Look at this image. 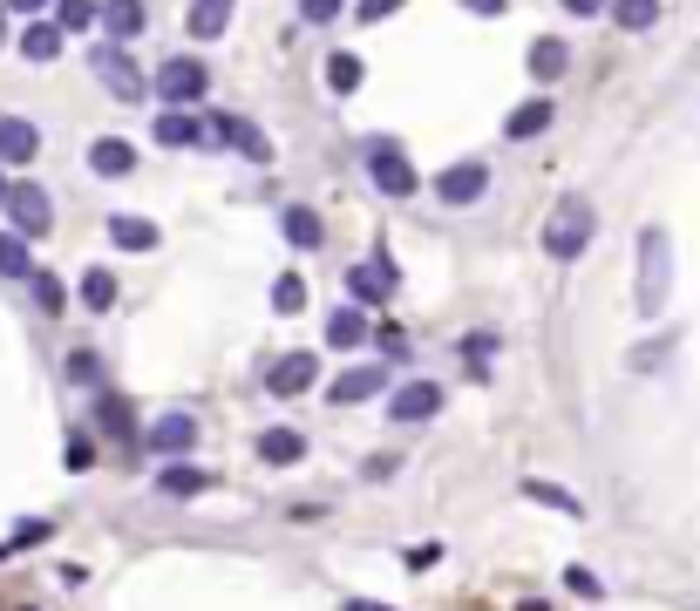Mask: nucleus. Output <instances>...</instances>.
<instances>
[{"label": "nucleus", "instance_id": "obj_1", "mask_svg": "<svg viewBox=\"0 0 700 611\" xmlns=\"http://www.w3.org/2000/svg\"><path fill=\"white\" fill-rule=\"evenodd\" d=\"M592 231H599V211H592V197H558L551 204V218H544V259L551 265H578L586 259V244H592Z\"/></svg>", "mask_w": 700, "mask_h": 611}, {"label": "nucleus", "instance_id": "obj_2", "mask_svg": "<svg viewBox=\"0 0 700 611\" xmlns=\"http://www.w3.org/2000/svg\"><path fill=\"white\" fill-rule=\"evenodd\" d=\"M490 184H496L490 156H456V163H442V171L429 177V197L442 204V211H477V204L490 197Z\"/></svg>", "mask_w": 700, "mask_h": 611}, {"label": "nucleus", "instance_id": "obj_3", "mask_svg": "<svg viewBox=\"0 0 700 611\" xmlns=\"http://www.w3.org/2000/svg\"><path fill=\"white\" fill-rule=\"evenodd\" d=\"M150 89L164 96V109H205L211 102V62L205 55H164Z\"/></svg>", "mask_w": 700, "mask_h": 611}, {"label": "nucleus", "instance_id": "obj_4", "mask_svg": "<svg viewBox=\"0 0 700 611\" xmlns=\"http://www.w3.org/2000/svg\"><path fill=\"white\" fill-rule=\"evenodd\" d=\"M667 285H674V244H667V231H659V225H646L639 231V293H633L639 319H659Z\"/></svg>", "mask_w": 700, "mask_h": 611}, {"label": "nucleus", "instance_id": "obj_5", "mask_svg": "<svg viewBox=\"0 0 700 611\" xmlns=\"http://www.w3.org/2000/svg\"><path fill=\"white\" fill-rule=\"evenodd\" d=\"M361 171H368V184H374L381 197H395V204L422 190L415 163H408V150H402L395 137H368V143H361Z\"/></svg>", "mask_w": 700, "mask_h": 611}, {"label": "nucleus", "instance_id": "obj_6", "mask_svg": "<svg viewBox=\"0 0 700 611\" xmlns=\"http://www.w3.org/2000/svg\"><path fill=\"white\" fill-rule=\"evenodd\" d=\"M205 137H211V150H231L239 163H252V171H265V163L280 156V150H272V137L259 130L252 116H231V109H211V116H205Z\"/></svg>", "mask_w": 700, "mask_h": 611}, {"label": "nucleus", "instance_id": "obj_7", "mask_svg": "<svg viewBox=\"0 0 700 611\" xmlns=\"http://www.w3.org/2000/svg\"><path fill=\"white\" fill-rule=\"evenodd\" d=\"M89 68H96V81H102L116 102H150V75L130 62L123 41H96V48H89Z\"/></svg>", "mask_w": 700, "mask_h": 611}, {"label": "nucleus", "instance_id": "obj_8", "mask_svg": "<svg viewBox=\"0 0 700 611\" xmlns=\"http://www.w3.org/2000/svg\"><path fill=\"white\" fill-rule=\"evenodd\" d=\"M442 415V381H395L387 388V422L395 428H422Z\"/></svg>", "mask_w": 700, "mask_h": 611}, {"label": "nucleus", "instance_id": "obj_9", "mask_svg": "<svg viewBox=\"0 0 700 611\" xmlns=\"http://www.w3.org/2000/svg\"><path fill=\"white\" fill-rule=\"evenodd\" d=\"M0 211H8V225L21 238H48L55 231V197L42 184H8V204H0Z\"/></svg>", "mask_w": 700, "mask_h": 611}, {"label": "nucleus", "instance_id": "obj_10", "mask_svg": "<svg viewBox=\"0 0 700 611\" xmlns=\"http://www.w3.org/2000/svg\"><path fill=\"white\" fill-rule=\"evenodd\" d=\"M143 448H150V456H164V462L190 456V448H198V415H190V407H171V415H157V422L143 428Z\"/></svg>", "mask_w": 700, "mask_h": 611}, {"label": "nucleus", "instance_id": "obj_11", "mask_svg": "<svg viewBox=\"0 0 700 611\" xmlns=\"http://www.w3.org/2000/svg\"><path fill=\"white\" fill-rule=\"evenodd\" d=\"M395 285H402V272H395V259H387V252H374L368 265H347V293H354V306H387V299H395Z\"/></svg>", "mask_w": 700, "mask_h": 611}, {"label": "nucleus", "instance_id": "obj_12", "mask_svg": "<svg viewBox=\"0 0 700 611\" xmlns=\"http://www.w3.org/2000/svg\"><path fill=\"white\" fill-rule=\"evenodd\" d=\"M150 143H157V150H211L198 109H157V122H150Z\"/></svg>", "mask_w": 700, "mask_h": 611}, {"label": "nucleus", "instance_id": "obj_13", "mask_svg": "<svg viewBox=\"0 0 700 611\" xmlns=\"http://www.w3.org/2000/svg\"><path fill=\"white\" fill-rule=\"evenodd\" d=\"M62 48H68V28H62L55 14H34V21L21 28V41H14V55H21L28 68H48V62H62Z\"/></svg>", "mask_w": 700, "mask_h": 611}, {"label": "nucleus", "instance_id": "obj_14", "mask_svg": "<svg viewBox=\"0 0 700 611\" xmlns=\"http://www.w3.org/2000/svg\"><path fill=\"white\" fill-rule=\"evenodd\" d=\"M551 122H558V96H524L511 116H503V143H537L544 130H551Z\"/></svg>", "mask_w": 700, "mask_h": 611}, {"label": "nucleus", "instance_id": "obj_15", "mask_svg": "<svg viewBox=\"0 0 700 611\" xmlns=\"http://www.w3.org/2000/svg\"><path fill=\"white\" fill-rule=\"evenodd\" d=\"M320 381V353H280L265 367V394H280V401H293V394H306Z\"/></svg>", "mask_w": 700, "mask_h": 611}, {"label": "nucleus", "instance_id": "obj_16", "mask_svg": "<svg viewBox=\"0 0 700 611\" xmlns=\"http://www.w3.org/2000/svg\"><path fill=\"white\" fill-rule=\"evenodd\" d=\"M374 394H387V360H374V367H347V374L327 388L333 407H361V401H374Z\"/></svg>", "mask_w": 700, "mask_h": 611}, {"label": "nucleus", "instance_id": "obj_17", "mask_svg": "<svg viewBox=\"0 0 700 611\" xmlns=\"http://www.w3.org/2000/svg\"><path fill=\"white\" fill-rule=\"evenodd\" d=\"M280 238L293 244V252H320V244H327V218L314 211V204H280Z\"/></svg>", "mask_w": 700, "mask_h": 611}, {"label": "nucleus", "instance_id": "obj_18", "mask_svg": "<svg viewBox=\"0 0 700 611\" xmlns=\"http://www.w3.org/2000/svg\"><path fill=\"white\" fill-rule=\"evenodd\" d=\"M231 21H239V0H190L184 8V34L190 41H225Z\"/></svg>", "mask_w": 700, "mask_h": 611}, {"label": "nucleus", "instance_id": "obj_19", "mask_svg": "<svg viewBox=\"0 0 700 611\" xmlns=\"http://www.w3.org/2000/svg\"><path fill=\"white\" fill-rule=\"evenodd\" d=\"M524 68H531L537 81H551V89H558V81L571 75V41H565V34H537V41H531V55H524Z\"/></svg>", "mask_w": 700, "mask_h": 611}, {"label": "nucleus", "instance_id": "obj_20", "mask_svg": "<svg viewBox=\"0 0 700 611\" xmlns=\"http://www.w3.org/2000/svg\"><path fill=\"white\" fill-rule=\"evenodd\" d=\"M96 428L109 435V441H143V428H136V407L123 401V394H109V388H96Z\"/></svg>", "mask_w": 700, "mask_h": 611}, {"label": "nucleus", "instance_id": "obj_21", "mask_svg": "<svg viewBox=\"0 0 700 611\" xmlns=\"http://www.w3.org/2000/svg\"><path fill=\"white\" fill-rule=\"evenodd\" d=\"M34 156H42V130H34L28 116H0V163H14V171H28Z\"/></svg>", "mask_w": 700, "mask_h": 611}, {"label": "nucleus", "instance_id": "obj_22", "mask_svg": "<svg viewBox=\"0 0 700 611\" xmlns=\"http://www.w3.org/2000/svg\"><path fill=\"white\" fill-rule=\"evenodd\" d=\"M102 231H109V244H116V252H157V244H164V231L150 225V218H136V211H116Z\"/></svg>", "mask_w": 700, "mask_h": 611}, {"label": "nucleus", "instance_id": "obj_23", "mask_svg": "<svg viewBox=\"0 0 700 611\" xmlns=\"http://www.w3.org/2000/svg\"><path fill=\"white\" fill-rule=\"evenodd\" d=\"M211 482H218L211 469H198V462H184V456H177V462L157 469V497H177V503H184V497H205Z\"/></svg>", "mask_w": 700, "mask_h": 611}, {"label": "nucleus", "instance_id": "obj_24", "mask_svg": "<svg viewBox=\"0 0 700 611\" xmlns=\"http://www.w3.org/2000/svg\"><path fill=\"white\" fill-rule=\"evenodd\" d=\"M130 171H136V143H123V137L89 143V177H130Z\"/></svg>", "mask_w": 700, "mask_h": 611}, {"label": "nucleus", "instance_id": "obj_25", "mask_svg": "<svg viewBox=\"0 0 700 611\" xmlns=\"http://www.w3.org/2000/svg\"><path fill=\"white\" fill-rule=\"evenodd\" d=\"M361 340H374L368 306H333V319H327V347H333V353H347V347H361Z\"/></svg>", "mask_w": 700, "mask_h": 611}, {"label": "nucleus", "instance_id": "obj_26", "mask_svg": "<svg viewBox=\"0 0 700 611\" xmlns=\"http://www.w3.org/2000/svg\"><path fill=\"white\" fill-rule=\"evenodd\" d=\"M75 299H83V313H116V299H123V285H116V272L109 265H89L83 272V285H75Z\"/></svg>", "mask_w": 700, "mask_h": 611}, {"label": "nucleus", "instance_id": "obj_27", "mask_svg": "<svg viewBox=\"0 0 700 611\" xmlns=\"http://www.w3.org/2000/svg\"><path fill=\"white\" fill-rule=\"evenodd\" d=\"M259 462H265V469L306 462V435H299V428H265V435H259Z\"/></svg>", "mask_w": 700, "mask_h": 611}, {"label": "nucleus", "instance_id": "obj_28", "mask_svg": "<svg viewBox=\"0 0 700 611\" xmlns=\"http://www.w3.org/2000/svg\"><path fill=\"white\" fill-rule=\"evenodd\" d=\"M143 0H102V41H123V48H130V41L143 34Z\"/></svg>", "mask_w": 700, "mask_h": 611}, {"label": "nucleus", "instance_id": "obj_29", "mask_svg": "<svg viewBox=\"0 0 700 611\" xmlns=\"http://www.w3.org/2000/svg\"><path fill=\"white\" fill-rule=\"evenodd\" d=\"M361 55L354 48H327V62H320V81H327V96H354L361 89Z\"/></svg>", "mask_w": 700, "mask_h": 611}, {"label": "nucleus", "instance_id": "obj_30", "mask_svg": "<svg viewBox=\"0 0 700 611\" xmlns=\"http://www.w3.org/2000/svg\"><path fill=\"white\" fill-rule=\"evenodd\" d=\"M605 14H612V28H619V34H653V28H659V14H667V0H612Z\"/></svg>", "mask_w": 700, "mask_h": 611}, {"label": "nucleus", "instance_id": "obj_31", "mask_svg": "<svg viewBox=\"0 0 700 611\" xmlns=\"http://www.w3.org/2000/svg\"><path fill=\"white\" fill-rule=\"evenodd\" d=\"M34 238H21L14 225L0 231V279H34V252H28Z\"/></svg>", "mask_w": 700, "mask_h": 611}, {"label": "nucleus", "instance_id": "obj_32", "mask_svg": "<svg viewBox=\"0 0 700 611\" xmlns=\"http://www.w3.org/2000/svg\"><path fill=\"white\" fill-rule=\"evenodd\" d=\"M524 497H531V503H544V510H558V516H586V503H578L571 489L544 482V476H524Z\"/></svg>", "mask_w": 700, "mask_h": 611}, {"label": "nucleus", "instance_id": "obj_33", "mask_svg": "<svg viewBox=\"0 0 700 611\" xmlns=\"http://www.w3.org/2000/svg\"><path fill=\"white\" fill-rule=\"evenodd\" d=\"M55 21H62V28H68V41H75V34L102 28V0H55Z\"/></svg>", "mask_w": 700, "mask_h": 611}, {"label": "nucleus", "instance_id": "obj_34", "mask_svg": "<svg viewBox=\"0 0 700 611\" xmlns=\"http://www.w3.org/2000/svg\"><path fill=\"white\" fill-rule=\"evenodd\" d=\"M503 340L496 334H462V367H470V381H490V353Z\"/></svg>", "mask_w": 700, "mask_h": 611}, {"label": "nucleus", "instance_id": "obj_35", "mask_svg": "<svg viewBox=\"0 0 700 611\" xmlns=\"http://www.w3.org/2000/svg\"><path fill=\"white\" fill-rule=\"evenodd\" d=\"M62 374H68L75 388H102V353H96V347H75V353L62 360Z\"/></svg>", "mask_w": 700, "mask_h": 611}, {"label": "nucleus", "instance_id": "obj_36", "mask_svg": "<svg viewBox=\"0 0 700 611\" xmlns=\"http://www.w3.org/2000/svg\"><path fill=\"white\" fill-rule=\"evenodd\" d=\"M272 313H306V279L299 272H280V279H272Z\"/></svg>", "mask_w": 700, "mask_h": 611}, {"label": "nucleus", "instance_id": "obj_37", "mask_svg": "<svg viewBox=\"0 0 700 611\" xmlns=\"http://www.w3.org/2000/svg\"><path fill=\"white\" fill-rule=\"evenodd\" d=\"M28 285H34V306H42V313H55V319L68 313V285H62L55 272H34Z\"/></svg>", "mask_w": 700, "mask_h": 611}, {"label": "nucleus", "instance_id": "obj_38", "mask_svg": "<svg viewBox=\"0 0 700 611\" xmlns=\"http://www.w3.org/2000/svg\"><path fill=\"white\" fill-rule=\"evenodd\" d=\"M340 14H354V0H299V28H333Z\"/></svg>", "mask_w": 700, "mask_h": 611}, {"label": "nucleus", "instance_id": "obj_39", "mask_svg": "<svg viewBox=\"0 0 700 611\" xmlns=\"http://www.w3.org/2000/svg\"><path fill=\"white\" fill-rule=\"evenodd\" d=\"M565 591H571V598H605V585L592 578L586 564H565Z\"/></svg>", "mask_w": 700, "mask_h": 611}, {"label": "nucleus", "instance_id": "obj_40", "mask_svg": "<svg viewBox=\"0 0 700 611\" xmlns=\"http://www.w3.org/2000/svg\"><path fill=\"white\" fill-rule=\"evenodd\" d=\"M667 347H674V340H646V347H633V374H653V367L667 360Z\"/></svg>", "mask_w": 700, "mask_h": 611}, {"label": "nucleus", "instance_id": "obj_41", "mask_svg": "<svg viewBox=\"0 0 700 611\" xmlns=\"http://www.w3.org/2000/svg\"><path fill=\"white\" fill-rule=\"evenodd\" d=\"M408 0H354V21H387V14H402Z\"/></svg>", "mask_w": 700, "mask_h": 611}, {"label": "nucleus", "instance_id": "obj_42", "mask_svg": "<svg viewBox=\"0 0 700 611\" xmlns=\"http://www.w3.org/2000/svg\"><path fill=\"white\" fill-rule=\"evenodd\" d=\"M361 476H368V482H395V476H402V456H368Z\"/></svg>", "mask_w": 700, "mask_h": 611}, {"label": "nucleus", "instance_id": "obj_43", "mask_svg": "<svg viewBox=\"0 0 700 611\" xmlns=\"http://www.w3.org/2000/svg\"><path fill=\"white\" fill-rule=\"evenodd\" d=\"M374 347L402 360V353H408V334H402V326H374Z\"/></svg>", "mask_w": 700, "mask_h": 611}, {"label": "nucleus", "instance_id": "obj_44", "mask_svg": "<svg viewBox=\"0 0 700 611\" xmlns=\"http://www.w3.org/2000/svg\"><path fill=\"white\" fill-rule=\"evenodd\" d=\"M558 8H565L571 21H599V14L612 8V0H558Z\"/></svg>", "mask_w": 700, "mask_h": 611}, {"label": "nucleus", "instance_id": "obj_45", "mask_svg": "<svg viewBox=\"0 0 700 611\" xmlns=\"http://www.w3.org/2000/svg\"><path fill=\"white\" fill-rule=\"evenodd\" d=\"M89 462H96V448H89V435H68V469H75V476H83Z\"/></svg>", "mask_w": 700, "mask_h": 611}, {"label": "nucleus", "instance_id": "obj_46", "mask_svg": "<svg viewBox=\"0 0 700 611\" xmlns=\"http://www.w3.org/2000/svg\"><path fill=\"white\" fill-rule=\"evenodd\" d=\"M429 564H442V544H415L408 550V570H429Z\"/></svg>", "mask_w": 700, "mask_h": 611}, {"label": "nucleus", "instance_id": "obj_47", "mask_svg": "<svg viewBox=\"0 0 700 611\" xmlns=\"http://www.w3.org/2000/svg\"><path fill=\"white\" fill-rule=\"evenodd\" d=\"M511 0H462V14H477V21H490V14H503Z\"/></svg>", "mask_w": 700, "mask_h": 611}, {"label": "nucleus", "instance_id": "obj_48", "mask_svg": "<svg viewBox=\"0 0 700 611\" xmlns=\"http://www.w3.org/2000/svg\"><path fill=\"white\" fill-rule=\"evenodd\" d=\"M8 14H28L34 21V14H55V0H8Z\"/></svg>", "mask_w": 700, "mask_h": 611}, {"label": "nucleus", "instance_id": "obj_49", "mask_svg": "<svg viewBox=\"0 0 700 611\" xmlns=\"http://www.w3.org/2000/svg\"><path fill=\"white\" fill-rule=\"evenodd\" d=\"M340 611H395V604H374V598H340Z\"/></svg>", "mask_w": 700, "mask_h": 611}, {"label": "nucleus", "instance_id": "obj_50", "mask_svg": "<svg viewBox=\"0 0 700 611\" xmlns=\"http://www.w3.org/2000/svg\"><path fill=\"white\" fill-rule=\"evenodd\" d=\"M517 611H551V604H544V598H524V604H517Z\"/></svg>", "mask_w": 700, "mask_h": 611}, {"label": "nucleus", "instance_id": "obj_51", "mask_svg": "<svg viewBox=\"0 0 700 611\" xmlns=\"http://www.w3.org/2000/svg\"><path fill=\"white\" fill-rule=\"evenodd\" d=\"M0 204H8V163H0Z\"/></svg>", "mask_w": 700, "mask_h": 611}, {"label": "nucleus", "instance_id": "obj_52", "mask_svg": "<svg viewBox=\"0 0 700 611\" xmlns=\"http://www.w3.org/2000/svg\"><path fill=\"white\" fill-rule=\"evenodd\" d=\"M0 41H8V0H0Z\"/></svg>", "mask_w": 700, "mask_h": 611}, {"label": "nucleus", "instance_id": "obj_53", "mask_svg": "<svg viewBox=\"0 0 700 611\" xmlns=\"http://www.w3.org/2000/svg\"><path fill=\"white\" fill-rule=\"evenodd\" d=\"M14 611H34V604H14Z\"/></svg>", "mask_w": 700, "mask_h": 611}]
</instances>
